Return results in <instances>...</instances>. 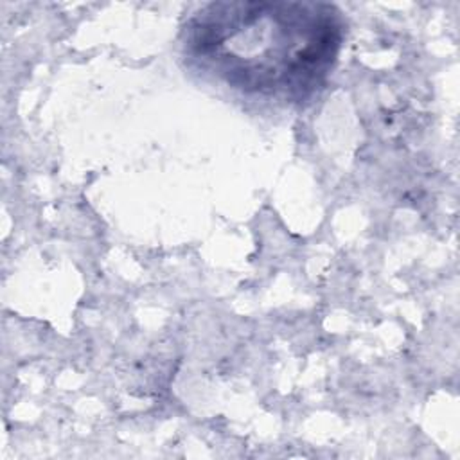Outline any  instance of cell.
Instances as JSON below:
<instances>
[{"label":"cell","instance_id":"obj_1","mask_svg":"<svg viewBox=\"0 0 460 460\" xmlns=\"http://www.w3.org/2000/svg\"><path fill=\"white\" fill-rule=\"evenodd\" d=\"M190 29V47L232 83L307 90L336 56L341 27L323 4H212Z\"/></svg>","mask_w":460,"mask_h":460}]
</instances>
